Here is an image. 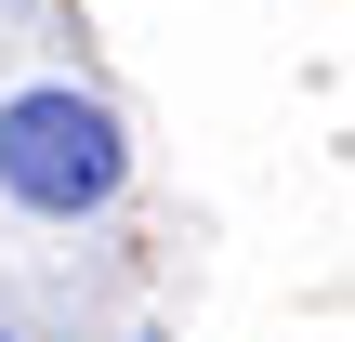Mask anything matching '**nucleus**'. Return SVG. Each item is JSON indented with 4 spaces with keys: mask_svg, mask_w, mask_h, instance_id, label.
Segmentation results:
<instances>
[{
    "mask_svg": "<svg viewBox=\"0 0 355 342\" xmlns=\"http://www.w3.org/2000/svg\"><path fill=\"white\" fill-rule=\"evenodd\" d=\"M119 171H132V145H119V119H105L92 92L40 79V92H13V105H0V198H13V211L79 224V211H105V198H119Z\"/></svg>",
    "mask_w": 355,
    "mask_h": 342,
    "instance_id": "f257e3e1",
    "label": "nucleus"
}]
</instances>
